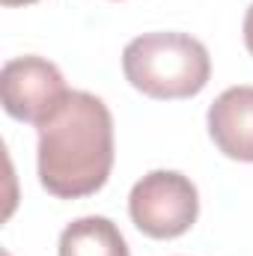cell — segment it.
<instances>
[{
  "mask_svg": "<svg viewBox=\"0 0 253 256\" xmlns=\"http://www.w3.org/2000/svg\"><path fill=\"white\" fill-rule=\"evenodd\" d=\"M60 256H128V244L114 220L90 214L63 230Z\"/></svg>",
  "mask_w": 253,
  "mask_h": 256,
  "instance_id": "obj_6",
  "label": "cell"
},
{
  "mask_svg": "<svg viewBox=\"0 0 253 256\" xmlns=\"http://www.w3.org/2000/svg\"><path fill=\"white\" fill-rule=\"evenodd\" d=\"M6 256H9V254H6Z\"/></svg>",
  "mask_w": 253,
  "mask_h": 256,
  "instance_id": "obj_9",
  "label": "cell"
},
{
  "mask_svg": "<svg viewBox=\"0 0 253 256\" xmlns=\"http://www.w3.org/2000/svg\"><path fill=\"white\" fill-rule=\"evenodd\" d=\"M244 45L253 54V3H250V9H248V15H244Z\"/></svg>",
  "mask_w": 253,
  "mask_h": 256,
  "instance_id": "obj_7",
  "label": "cell"
},
{
  "mask_svg": "<svg viewBox=\"0 0 253 256\" xmlns=\"http://www.w3.org/2000/svg\"><path fill=\"white\" fill-rule=\"evenodd\" d=\"M68 92L63 72L42 57H15L0 68V102L18 122L39 128L57 114Z\"/></svg>",
  "mask_w": 253,
  "mask_h": 256,
  "instance_id": "obj_4",
  "label": "cell"
},
{
  "mask_svg": "<svg viewBox=\"0 0 253 256\" xmlns=\"http://www.w3.org/2000/svg\"><path fill=\"white\" fill-rule=\"evenodd\" d=\"M110 170L114 116L98 96L72 90L39 126V182L60 200H80L102 191Z\"/></svg>",
  "mask_w": 253,
  "mask_h": 256,
  "instance_id": "obj_1",
  "label": "cell"
},
{
  "mask_svg": "<svg viewBox=\"0 0 253 256\" xmlns=\"http://www.w3.org/2000/svg\"><path fill=\"white\" fill-rule=\"evenodd\" d=\"M208 134L226 158L253 164V86H230L212 102Z\"/></svg>",
  "mask_w": 253,
  "mask_h": 256,
  "instance_id": "obj_5",
  "label": "cell"
},
{
  "mask_svg": "<svg viewBox=\"0 0 253 256\" xmlns=\"http://www.w3.org/2000/svg\"><path fill=\"white\" fill-rule=\"evenodd\" d=\"M126 80L149 98H190L212 74L208 51L188 33H143L122 51Z\"/></svg>",
  "mask_w": 253,
  "mask_h": 256,
  "instance_id": "obj_2",
  "label": "cell"
},
{
  "mask_svg": "<svg viewBox=\"0 0 253 256\" xmlns=\"http://www.w3.org/2000/svg\"><path fill=\"white\" fill-rule=\"evenodd\" d=\"M36 0H3V6H30Z\"/></svg>",
  "mask_w": 253,
  "mask_h": 256,
  "instance_id": "obj_8",
  "label": "cell"
},
{
  "mask_svg": "<svg viewBox=\"0 0 253 256\" xmlns=\"http://www.w3.org/2000/svg\"><path fill=\"white\" fill-rule=\"evenodd\" d=\"M128 214L149 238H179L196 224L200 194L176 170H152L131 188Z\"/></svg>",
  "mask_w": 253,
  "mask_h": 256,
  "instance_id": "obj_3",
  "label": "cell"
}]
</instances>
